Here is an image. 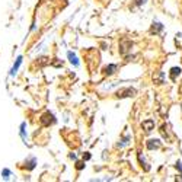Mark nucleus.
<instances>
[{"mask_svg": "<svg viewBox=\"0 0 182 182\" xmlns=\"http://www.w3.org/2000/svg\"><path fill=\"white\" fill-rule=\"evenodd\" d=\"M89 159H90V154H89V153L83 154V160H89Z\"/></svg>", "mask_w": 182, "mask_h": 182, "instance_id": "18", "label": "nucleus"}, {"mask_svg": "<svg viewBox=\"0 0 182 182\" xmlns=\"http://www.w3.org/2000/svg\"><path fill=\"white\" fill-rule=\"evenodd\" d=\"M181 67H173V69L170 70V79L172 80H176V76H179L181 74Z\"/></svg>", "mask_w": 182, "mask_h": 182, "instance_id": "7", "label": "nucleus"}, {"mask_svg": "<svg viewBox=\"0 0 182 182\" xmlns=\"http://www.w3.org/2000/svg\"><path fill=\"white\" fill-rule=\"evenodd\" d=\"M175 168H176L178 170H181V172H182V163H181V162H178V163L175 165Z\"/></svg>", "mask_w": 182, "mask_h": 182, "instance_id": "17", "label": "nucleus"}, {"mask_svg": "<svg viewBox=\"0 0 182 182\" xmlns=\"http://www.w3.org/2000/svg\"><path fill=\"white\" fill-rule=\"evenodd\" d=\"M25 127H26L25 122L20 124V135H22V139H25Z\"/></svg>", "mask_w": 182, "mask_h": 182, "instance_id": "12", "label": "nucleus"}, {"mask_svg": "<svg viewBox=\"0 0 182 182\" xmlns=\"http://www.w3.org/2000/svg\"><path fill=\"white\" fill-rule=\"evenodd\" d=\"M146 146H147V149L149 150H153V149H159L162 146V141L159 140V139H150L147 143H146Z\"/></svg>", "mask_w": 182, "mask_h": 182, "instance_id": "3", "label": "nucleus"}, {"mask_svg": "<svg viewBox=\"0 0 182 182\" xmlns=\"http://www.w3.org/2000/svg\"><path fill=\"white\" fill-rule=\"evenodd\" d=\"M144 3H146V0H135V5H137V6H141Z\"/></svg>", "mask_w": 182, "mask_h": 182, "instance_id": "16", "label": "nucleus"}, {"mask_svg": "<svg viewBox=\"0 0 182 182\" xmlns=\"http://www.w3.org/2000/svg\"><path fill=\"white\" fill-rule=\"evenodd\" d=\"M154 79V82H157L159 85H160V83H163V73H160V74H159L157 77H153Z\"/></svg>", "mask_w": 182, "mask_h": 182, "instance_id": "13", "label": "nucleus"}, {"mask_svg": "<svg viewBox=\"0 0 182 182\" xmlns=\"http://www.w3.org/2000/svg\"><path fill=\"white\" fill-rule=\"evenodd\" d=\"M20 63H22V57H18V60H16L15 66L12 67V70H10V74H12V76H13V74L16 73V70L19 69V66H20Z\"/></svg>", "mask_w": 182, "mask_h": 182, "instance_id": "9", "label": "nucleus"}, {"mask_svg": "<svg viewBox=\"0 0 182 182\" xmlns=\"http://www.w3.org/2000/svg\"><path fill=\"white\" fill-rule=\"evenodd\" d=\"M67 57H69V60H70V63L72 64H74V66H79V60H77V57L72 53V51H69L67 53Z\"/></svg>", "mask_w": 182, "mask_h": 182, "instance_id": "8", "label": "nucleus"}, {"mask_svg": "<svg viewBox=\"0 0 182 182\" xmlns=\"http://www.w3.org/2000/svg\"><path fill=\"white\" fill-rule=\"evenodd\" d=\"M137 93V90L133 89V87H127V89H121L117 92V96L118 98H128V96H134Z\"/></svg>", "mask_w": 182, "mask_h": 182, "instance_id": "1", "label": "nucleus"}, {"mask_svg": "<svg viewBox=\"0 0 182 182\" xmlns=\"http://www.w3.org/2000/svg\"><path fill=\"white\" fill-rule=\"evenodd\" d=\"M25 165H28V169H34L35 165H37V159L35 157H31L29 162H25Z\"/></svg>", "mask_w": 182, "mask_h": 182, "instance_id": "10", "label": "nucleus"}, {"mask_svg": "<svg viewBox=\"0 0 182 182\" xmlns=\"http://www.w3.org/2000/svg\"><path fill=\"white\" fill-rule=\"evenodd\" d=\"M76 168L80 170V169H83V168H85V163H83V162H77V163H76Z\"/></svg>", "mask_w": 182, "mask_h": 182, "instance_id": "15", "label": "nucleus"}, {"mask_svg": "<svg viewBox=\"0 0 182 182\" xmlns=\"http://www.w3.org/2000/svg\"><path fill=\"white\" fill-rule=\"evenodd\" d=\"M139 160H140V163H141V166L144 165V170H149V169H150V168H149V166L146 165V162H144V157H143L141 154H139Z\"/></svg>", "mask_w": 182, "mask_h": 182, "instance_id": "11", "label": "nucleus"}, {"mask_svg": "<svg viewBox=\"0 0 182 182\" xmlns=\"http://www.w3.org/2000/svg\"><path fill=\"white\" fill-rule=\"evenodd\" d=\"M133 47V42L130 39H122L120 42V53L121 54H127V51H130Z\"/></svg>", "mask_w": 182, "mask_h": 182, "instance_id": "2", "label": "nucleus"}, {"mask_svg": "<svg viewBox=\"0 0 182 182\" xmlns=\"http://www.w3.org/2000/svg\"><path fill=\"white\" fill-rule=\"evenodd\" d=\"M117 67H118L117 64H109V66H106V67H105V74L111 76V74H112L114 72L117 70Z\"/></svg>", "mask_w": 182, "mask_h": 182, "instance_id": "6", "label": "nucleus"}, {"mask_svg": "<svg viewBox=\"0 0 182 182\" xmlns=\"http://www.w3.org/2000/svg\"><path fill=\"white\" fill-rule=\"evenodd\" d=\"M163 29V25L162 24H159V22H153V25H152V29H150V32H154V34H157V32H160Z\"/></svg>", "mask_w": 182, "mask_h": 182, "instance_id": "5", "label": "nucleus"}, {"mask_svg": "<svg viewBox=\"0 0 182 182\" xmlns=\"http://www.w3.org/2000/svg\"><path fill=\"white\" fill-rule=\"evenodd\" d=\"M9 175H10V170H9V169H3V170H2V176H3L5 179H7Z\"/></svg>", "mask_w": 182, "mask_h": 182, "instance_id": "14", "label": "nucleus"}, {"mask_svg": "<svg viewBox=\"0 0 182 182\" xmlns=\"http://www.w3.org/2000/svg\"><path fill=\"white\" fill-rule=\"evenodd\" d=\"M141 125H143V128L149 133V131L153 130V127H154V121H153V120H146V121H143Z\"/></svg>", "mask_w": 182, "mask_h": 182, "instance_id": "4", "label": "nucleus"}]
</instances>
